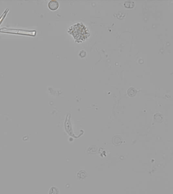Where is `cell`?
Returning <instances> with one entry per match:
<instances>
[{"label": "cell", "mask_w": 173, "mask_h": 194, "mask_svg": "<svg viewBox=\"0 0 173 194\" xmlns=\"http://www.w3.org/2000/svg\"><path fill=\"white\" fill-rule=\"evenodd\" d=\"M69 32L72 34L77 41H82L87 37V32L85 27L82 24L78 23L72 26L69 30Z\"/></svg>", "instance_id": "obj_1"}, {"label": "cell", "mask_w": 173, "mask_h": 194, "mask_svg": "<svg viewBox=\"0 0 173 194\" xmlns=\"http://www.w3.org/2000/svg\"><path fill=\"white\" fill-rule=\"evenodd\" d=\"M9 31L10 32L12 33H20V34H30V35H35L36 34V31H24V30H13V29H8L6 28H3L2 29H1L0 31Z\"/></svg>", "instance_id": "obj_2"}, {"label": "cell", "mask_w": 173, "mask_h": 194, "mask_svg": "<svg viewBox=\"0 0 173 194\" xmlns=\"http://www.w3.org/2000/svg\"><path fill=\"white\" fill-rule=\"evenodd\" d=\"M59 3L56 1L52 0L50 1L48 3V7L49 9L51 10H55L59 7Z\"/></svg>", "instance_id": "obj_3"}, {"label": "cell", "mask_w": 173, "mask_h": 194, "mask_svg": "<svg viewBox=\"0 0 173 194\" xmlns=\"http://www.w3.org/2000/svg\"><path fill=\"white\" fill-rule=\"evenodd\" d=\"M125 6L127 8H132L134 6V2L133 1H126L125 3Z\"/></svg>", "instance_id": "obj_4"}, {"label": "cell", "mask_w": 173, "mask_h": 194, "mask_svg": "<svg viewBox=\"0 0 173 194\" xmlns=\"http://www.w3.org/2000/svg\"><path fill=\"white\" fill-rule=\"evenodd\" d=\"M49 194H59V191L58 190L54 187H52L51 188L50 191H49Z\"/></svg>", "instance_id": "obj_5"}]
</instances>
